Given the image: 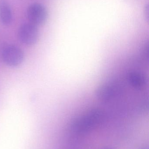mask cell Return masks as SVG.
Wrapping results in <instances>:
<instances>
[{
    "label": "cell",
    "instance_id": "obj_1",
    "mask_svg": "<svg viewBox=\"0 0 149 149\" xmlns=\"http://www.w3.org/2000/svg\"><path fill=\"white\" fill-rule=\"evenodd\" d=\"M106 115L103 113L94 112L76 117L72 120L71 127L76 133L86 134L99 125L104 120Z\"/></svg>",
    "mask_w": 149,
    "mask_h": 149
},
{
    "label": "cell",
    "instance_id": "obj_2",
    "mask_svg": "<svg viewBox=\"0 0 149 149\" xmlns=\"http://www.w3.org/2000/svg\"><path fill=\"white\" fill-rule=\"evenodd\" d=\"M1 57L5 64L10 67H17L22 63L24 55L22 51L19 47L10 45L3 49Z\"/></svg>",
    "mask_w": 149,
    "mask_h": 149
},
{
    "label": "cell",
    "instance_id": "obj_3",
    "mask_svg": "<svg viewBox=\"0 0 149 149\" xmlns=\"http://www.w3.org/2000/svg\"><path fill=\"white\" fill-rule=\"evenodd\" d=\"M38 36L37 26L31 23L23 24L19 27L18 39L23 44L29 46L33 45L36 42Z\"/></svg>",
    "mask_w": 149,
    "mask_h": 149
},
{
    "label": "cell",
    "instance_id": "obj_4",
    "mask_svg": "<svg viewBox=\"0 0 149 149\" xmlns=\"http://www.w3.org/2000/svg\"><path fill=\"white\" fill-rule=\"evenodd\" d=\"M27 15L29 22L38 26L42 25L46 22L48 12L46 8L39 3H34L28 7Z\"/></svg>",
    "mask_w": 149,
    "mask_h": 149
},
{
    "label": "cell",
    "instance_id": "obj_5",
    "mask_svg": "<svg viewBox=\"0 0 149 149\" xmlns=\"http://www.w3.org/2000/svg\"><path fill=\"white\" fill-rule=\"evenodd\" d=\"M0 21L5 26L10 25L13 21L11 8L5 0H0Z\"/></svg>",
    "mask_w": 149,
    "mask_h": 149
},
{
    "label": "cell",
    "instance_id": "obj_6",
    "mask_svg": "<svg viewBox=\"0 0 149 149\" xmlns=\"http://www.w3.org/2000/svg\"><path fill=\"white\" fill-rule=\"evenodd\" d=\"M144 12H145V16L147 17V19L148 20L149 18V5L148 4H147L145 7V10H144Z\"/></svg>",
    "mask_w": 149,
    "mask_h": 149
},
{
    "label": "cell",
    "instance_id": "obj_7",
    "mask_svg": "<svg viewBox=\"0 0 149 149\" xmlns=\"http://www.w3.org/2000/svg\"><path fill=\"white\" fill-rule=\"evenodd\" d=\"M142 149H149L148 147H145L144 148H143Z\"/></svg>",
    "mask_w": 149,
    "mask_h": 149
},
{
    "label": "cell",
    "instance_id": "obj_8",
    "mask_svg": "<svg viewBox=\"0 0 149 149\" xmlns=\"http://www.w3.org/2000/svg\"></svg>",
    "mask_w": 149,
    "mask_h": 149
}]
</instances>
